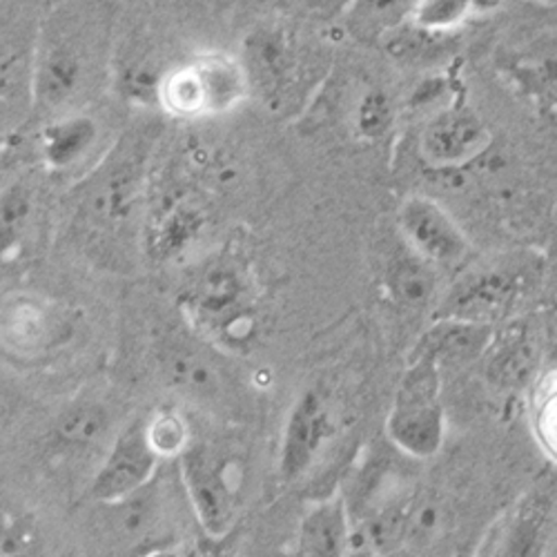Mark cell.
<instances>
[{"label": "cell", "mask_w": 557, "mask_h": 557, "mask_svg": "<svg viewBox=\"0 0 557 557\" xmlns=\"http://www.w3.org/2000/svg\"><path fill=\"white\" fill-rule=\"evenodd\" d=\"M388 433L408 455L431 457L440 450L444 424L435 399V377L431 375V368L417 370L401 386L388 420Z\"/></svg>", "instance_id": "obj_1"}, {"label": "cell", "mask_w": 557, "mask_h": 557, "mask_svg": "<svg viewBox=\"0 0 557 557\" xmlns=\"http://www.w3.org/2000/svg\"><path fill=\"white\" fill-rule=\"evenodd\" d=\"M178 112L219 110L242 95V78L225 61H201L183 67L161 87Z\"/></svg>", "instance_id": "obj_2"}, {"label": "cell", "mask_w": 557, "mask_h": 557, "mask_svg": "<svg viewBox=\"0 0 557 557\" xmlns=\"http://www.w3.org/2000/svg\"><path fill=\"white\" fill-rule=\"evenodd\" d=\"M157 457L159 453L150 442L148 429L132 426L125 431L97 475V497L103 502H119L134 495L150 480Z\"/></svg>", "instance_id": "obj_3"}, {"label": "cell", "mask_w": 557, "mask_h": 557, "mask_svg": "<svg viewBox=\"0 0 557 557\" xmlns=\"http://www.w3.org/2000/svg\"><path fill=\"white\" fill-rule=\"evenodd\" d=\"M399 225L414 252L435 261L453 263L467 252V239L455 221L433 201L412 197L399 210Z\"/></svg>", "instance_id": "obj_4"}, {"label": "cell", "mask_w": 557, "mask_h": 557, "mask_svg": "<svg viewBox=\"0 0 557 557\" xmlns=\"http://www.w3.org/2000/svg\"><path fill=\"white\" fill-rule=\"evenodd\" d=\"M491 144V132L471 110L440 114L422 136V154L435 165H459L480 157Z\"/></svg>", "instance_id": "obj_5"}, {"label": "cell", "mask_w": 557, "mask_h": 557, "mask_svg": "<svg viewBox=\"0 0 557 557\" xmlns=\"http://www.w3.org/2000/svg\"><path fill=\"white\" fill-rule=\"evenodd\" d=\"M183 475L201 527L210 535L225 533L232 518V484L225 471L216 469L197 446L183 455Z\"/></svg>", "instance_id": "obj_6"}, {"label": "cell", "mask_w": 557, "mask_h": 557, "mask_svg": "<svg viewBox=\"0 0 557 557\" xmlns=\"http://www.w3.org/2000/svg\"><path fill=\"white\" fill-rule=\"evenodd\" d=\"M57 38L50 45L48 50H42V59L36 67V78H34V91L38 103L57 108L65 103L81 83V57L74 50L72 38L63 34L65 29L61 23H57Z\"/></svg>", "instance_id": "obj_7"}, {"label": "cell", "mask_w": 557, "mask_h": 557, "mask_svg": "<svg viewBox=\"0 0 557 557\" xmlns=\"http://www.w3.org/2000/svg\"><path fill=\"white\" fill-rule=\"evenodd\" d=\"M329 435V417L314 395H306L293 410L284 437L282 469L288 480L297 478Z\"/></svg>", "instance_id": "obj_8"}, {"label": "cell", "mask_w": 557, "mask_h": 557, "mask_svg": "<svg viewBox=\"0 0 557 557\" xmlns=\"http://www.w3.org/2000/svg\"><path fill=\"white\" fill-rule=\"evenodd\" d=\"M348 542V522L339 502L321 504L301 524L299 548L304 555H339Z\"/></svg>", "instance_id": "obj_9"}, {"label": "cell", "mask_w": 557, "mask_h": 557, "mask_svg": "<svg viewBox=\"0 0 557 557\" xmlns=\"http://www.w3.org/2000/svg\"><path fill=\"white\" fill-rule=\"evenodd\" d=\"M417 0H348V25L357 32H391L414 14Z\"/></svg>", "instance_id": "obj_10"}, {"label": "cell", "mask_w": 557, "mask_h": 557, "mask_svg": "<svg viewBox=\"0 0 557 557\" xmlns=\"http://www.w3.org/2000/svg\"><path fill=\"white\" fill-rule=\"evenodd\" d=\"M108 429V412L97 404L70 406L57 424V437L63 446L85 448L95 444Z\"/></svg>", "instance_id": "obj_11"}, {"label": "cell", "mask_w": 557, "mask_h": 557, "mask_svg": "<svg viewBox=\"0 0 557 557\" xmlns=\"http://www.w3.org/2000/svg\"><path fill=\"white\" fill-rule=\"evenodd\" d=\"M91 138H95V125L87 119H70L45 134V154L57 165H67L85 152Z\"/></svg>", "instance_id": "obj_12"}, {"label": "cell", "mask_w": 557, "mask_h": 557, "mask_svg": "<svg viewBox=\"0 0 557 557\" xmlns=\"http://www.w3.org/2000/svg\"><path fill=\"white\" fill-rule=\"evenodd\" d=\"M391 286L399 301L422 306L433 295V274L420 259H404L391 276Z\"/></svg>", "instance_id": "obj_13"}, {"label": "cell", "mask_w": 557, "mask_h": 557, "mask_svg": "<svg viewBox=\"0 0 557 557\" xmlns=\"http://www.w3.org/2000/svg\"><path fill=\"white\" fill-rule=\"evenodd\" d=\"M475 14L471 0H417L414 23L424 32H446Z\"/></svg>", "instance_id": "obj_14"}, {"label": "cell", "mask_w": 557, "mask_h": 557, "mask_svg": "<svg viewBox=\"0 0 557 557\" xmlns=\"http://www.w3.org/2000/svg\"><path fill=\"white\" fill-rule=\"evenodd\" d=\"M239 295H242L239 278L235 276V272L223 270V268L210 272L201 286V304L210 312L227 310L237 301Z\"/></svg>", "instance_id": "obj_15"}, {"label": "cell", "mask_w": 557, "mask_h": 557, "mask_svg": "<svg viewBox=\"0 0 557 557\" xmlns=\"http://www.w3.org/2000/svg\"><path fill=\"white\" fill-rule=\"evenodd\" d=\"M391 119H393V110H391L388 99L384 95H380V91H373V95H368L359 106L357 125L363 136L377 138L388 129Z\"/></svg>", "instance_id": "obj_16"}, {"label": "cell", "mask_w": 557, "mask_h": 557, "mask_svg": "<svg viewBox=\"0 0 557 557\" xmlns=\"http://www.w3.org/2000/svg\"><path fill=\"white\" fill-rule=\"evenodd\" d=\"M148 435L159 455L176 453L185 446V426L174 414H161L159 420H154V424L148 429Z\"/></svg>", "instance_id": "obj_17"}, {"label": "cell", "mask_w": 557, "mask_h": 557, "mask_svg": "<svg viewBox=\"0 0 557 557\" xmlns=\"http://www.w3.org/2000/svg\"><path fill=\"white\" fill-rule=\"evenodd\" d=\"M542 446L557 459V386L550 388L537 408L535 420Z\"/></svg>", "instance_id": "obj_18"}, {"label": "cell", "mask_w": 557, "mask_h": 557, "mask_svg": "<svg viewBox=\"0 0 557 557\" xmlns=\"http://www.w3.org/2000/svg\"><path fill=\"white\" fill-rule=\"evenodd\" d=\"M471 3H473L475 14H491L504 3V0H471Z\"/></svg>", "instance_id": "obj_19"}]
</instances>
